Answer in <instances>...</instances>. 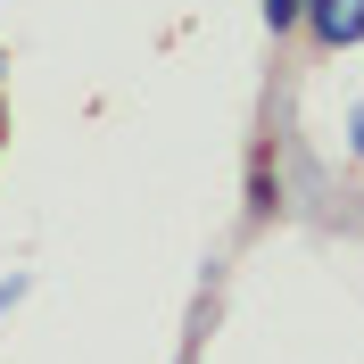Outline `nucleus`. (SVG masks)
Returning a JSON list of instances; mask_svg holds the SVG:
<instances>
[{
  "label": "nucleus",
  "mask_w": 364,
  "mask_h": 364,
  "mask_svg": "<svg viewBox=\"0 0 364 364\" xmlns=\"http://www.w3.org/2000/svg\"><path fill=\"white\" fill-rule=\"evenodd\" d=\"M298 25H306L323 50H348V42H364V0H306Z\"/></svg>",
  "instance_id": "obj_1"
},
{
  "label": "nucleus",
  "mask_w": 364,
  "mask_h": 364,
  "mask_svg": "<svg viewBox=\"0 0 364 364\" xmlns=\"http://www.w3.org/2000/svg\"><path fill=\"white\" fill-rule=\"evenodd\" d=\"M298 9H306V0H265V25H273V33H290V25H298Z\"/></svg>",
  "instance_id": "obj_2"
},
{
  "label": "nucleus",
  "mask_w": 364,
  "mask_h": 364,
  "mask_svg": "<svg viewBox=\"0 0 364 364\" xmlns=\"http://www.w3.org/2000/svg\"><path fill=\"white\" fill-rule=\"evenodd\" d=\"M273 199H282V182H273V174H257V182H249V215H265Z\"/></svg>",
  "instance_id": "obj_3"
},
{
  "label": "nucleus",
  "mask_w": 364,
  "mask_h": 364,
  "mask_svg": "<svg viewBox=\"0 0 364 364\" xmlns=\"http://www.w3.org/2000/svg\"><path fill=\"white\" fill-rule=\"evenodd\" d=\"M25 290H33V273H9V282H0V315H9V306H17Z\"/></svg>",
  "instance_id": "obj_4"
},
{
  "label": "nucleus",
  "mask_w": 364,
  "mask_h": 364,
  "mask_svg": "<svg viewBox=\"0 0 364 364\" xmlns=\"http://www.w3.org/2000/svg\"><path fill=\"white\" fill-rule=\"evenodd\" d=\"M348 149H356V158H364V100H356V108H348Z\"/></svg>",
  "instance_id": "obj_5"
},
{
  "label": "nucleus",
  "mask_w": 364,
  "mask_h": 364,
  "mask_svg": "<svg viewBox=\"0 0 364 364\" xmlns=\"http://www.w3.org/2000/svg\"><path fill=\"white\" fill-rule=\"evenodd\" d=\"M0 75H9V67H0Z\"/></svg>",
  "instance_id": "obj_6"
}]
</instances>
